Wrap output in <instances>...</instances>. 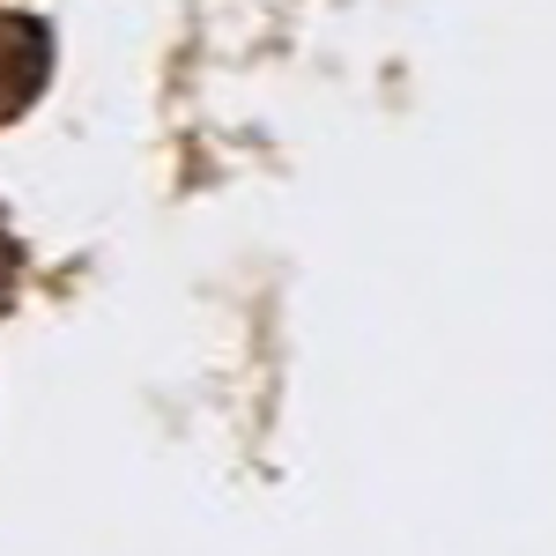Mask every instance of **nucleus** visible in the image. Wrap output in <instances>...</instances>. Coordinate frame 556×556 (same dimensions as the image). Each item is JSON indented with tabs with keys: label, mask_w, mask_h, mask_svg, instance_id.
<instances>
[]
</instances>
